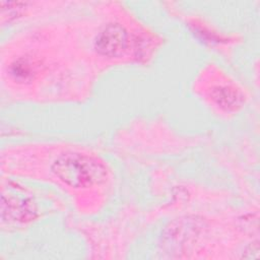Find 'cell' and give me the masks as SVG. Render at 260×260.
<instances>
[{
    "mask_svg": "<svg viewBox=\"0 0 260 260\" xmlns=\"http://www.w3.org/2000/svg\"><path fill=\"white\" fill-rule=\"evenodd\" d=\"M39 63L31 57H20L14 60L9 66V74L14 80L29 81L37 74Z\"/></svg>",
    "mask_w": 260,
    "mask_h": 260,
    "instance_id": "obj_3",
    "label": "cell"
},
{
    "mask_svg": "<svg viewBox=\"0 0 260 260\" xmlns=\"http://www.w3.org/2000/svg\"><path fill=\"white\" fill-rule=\"evenodd\" d=\"M128 34L117 23L106 25L96 36L94 48L96 52L106 57H120L128 48Z\"/></svg>",
    "mask_w": 260,
    "mask_h": 260,
    "instance_id": "obj_2",
    "label": "cell"
},
{
    "mask_svg": "<svg viewBox=\"0 0 260 260\" xmlns=\"http://www.w3.org/2000/svg\"><path fill=\"white\" fill-rule=\"evenodd\" d=\"M214 102L222 108L234 109L241 103L240 93L229 86H219L212 92Z\"/></svg>",
    "mask_w": 260,
    "mask_h": 260,
    "instance_id": "obj_4",
    "label": "cell"
},
{
    "mask_svg": "<svg viewBox=\"0 0 260 260\" xmlns=\"http://www.w3.org/2000/svg\"><path fill=\"white\" fill-rule=\"evenodd\" d=\"M53 173L66 185L74 188H86L105 181L107 169L96 157L79 153H63L55 159Z\"/></svg>",
    "mask_w": 260,
    "mask_h": 260,
    "instance_id": "obj_1",
    "label": "cell"
}]
</instances>
